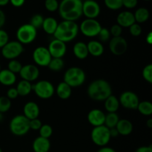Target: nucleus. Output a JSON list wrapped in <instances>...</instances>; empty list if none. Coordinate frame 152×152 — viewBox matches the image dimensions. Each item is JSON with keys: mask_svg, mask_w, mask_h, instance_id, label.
<instances>
[{"mask_svg": "<svg viewBox=\"0 0 152 152\" xmlns=\"http://www.w3.org/2000/svg\"><path fill=\"white\" fill-rule=\"evenodd\" d=\"M100 6L95 0L83 2V15L86 19H96L100 14Z\"/></svg>", "mask_w": 152, "mask_h": 152, "instance_id": "16", "label": "nucleus"}, {"mask_svg": "<svg viewBox=\"0 0 152 152\" xmlns=\"http://www.w3.org/2000/svg\"><path fill=\"white\" fill-rule=\"evenodd\" d=\"M58 10L63 20L76 22L83 16V1L82 0H62Z\"/></svg>", "mask_w": 152, "mask_h": 152, "instance_id": "1", "label": "nucleus"}, {"mask_svg": "<svg viewBox=\"0 0 152 152\" xmlns=\"http://www.w3.org/2000/svg\"><path fill=\"white\" fill-rule=\"evenodd\" d=\"M64 65L65 62L62 58H52L48 65V68L53 72H59L63 69Z\"/></svg>", "mask_w": 152, "mask_h": 152, "instance_id": "31", "label": "nucleus"}, {"mask_svg": "<svg viewBox=\"0 0 152 152\" xmlns=\"http://www.w3.org/2000/svg\"><path fill=\"white\" fill-rule=\"evenodd\" d=\"M102 28L101 24L96 19H86L81 22L79 30L85 37L93 38L97 37Z\"/></svg>", "mask_w": 152, "mask_h": 152, "instance_id": "9", "label": "nucleus"}, {"mask_svg": "<svg viewBox=\"0 0 152 152\" xmlns=\"http://www.w3.org/2000/svg\"><path fill=\"white\" fill-rule=\"evenodd\" d=\"M142 75L144 80L149 84L152 83V64L145 65L142 69Z\"/></svg>", "mask_w": 152, "mask_h": 152, "instance_id": "37", "label": "nucleus"}, {"mask_svg": "<svg viewBox=\"0 0 152 152\" xmlns=\"http://www.w3.org/2000/svg\"><path fill=\"white\" fill-rule=\"evenodd\" d=\"M5 21H6L5 14H4V12L0 9V29H1L2 27L4 25V24H5Z\"/></svg>", "mask_w": 152, "mask_h": 152, "instance_id": "49", "label": "nucleus"}, {"mask_svg": "<svg viewBox=\"0 0 152 152\" xmlns=\"http://www.w3.org/2000/svg\"><path fill=\"white\" fill-rule=\"evenodd\" d=\"M16 76L8 69H1L0 71V84L4 86H11L16 83Z\"/></svg>", "mask_w": 152, "mask_h": 152, "instance_id": "23", "label": "nucleus"}, {"mask_svg": "<svg viewBox=\"0 0 152 152\" xmlns=\"http://www.w3.org/2000/svg\"><path fill=\"white\" fill-rule=\"evenodd\" d=\"M30 120L27 119L23 114H18L14 116L9 123V129L13 135L22 137L29 132Z\"/></svg>", "mask_w": 152, "mask_h": 152, "instance_id": "5", "label": "nucleus"}, {"mask_svg": "<svg viewBox=\"0 0 152 152\" xmlns=\"http://www.w3.org/2000/svg\"><path fill=\"white\" fill-rule=\"evenodd\" d=\"M32 91L40 99H48L53 96L55 88L50 81L42 80L32 85Z\"/></svg>", "mask_w": 152, "mask_h": 152, "instance_id": "7", "label": "nucleus"}, {"mask_svg": "<svg viewBox=\"0 0 152 152\" xmlns=\"http://www.w3.org/2000/svg\"><path fill=\"white\" fill-rule=\"evenodd\" d=\"M52 58H62L67 52L66 43L53 39L47 48Z\"/></svg>", "mask_w": 152, "mask_h": 152, "instance_id": "15", "label": "nucleus"}, {"mask_svg": "<svg viewBox=\"0 0 152 152\" xmlns=\"http://www.w3.org/2000/svg\"><path fill=\"white\" fill-rule=\"evenodd\" d=\"M9 42V35L2 28L0 29V49L2 48Z\"/></svg>", "mask_w": 152, "mask_h": 152, "instance_id": "43", "label": "nucleus"}, {"mask_svg": "<svg viewBox=\"0 0 152 152\" xmlns=\"http://www.w3.org/2000/svg\"><path fill=\"white\" fill-rule=\"evenodd\" d=\"M32 148L34 152H48L50 148V142L49 139L39 136L33 142Z\"/></svg>", "mask_w": 152, "mask_h": 152, "instance_id": "20", "label": "nucleus"}, {"mask_svg": "<svg viewBox=\"0 0 152 152\" xmlns=\"http://www.w3.org/2000/svg\"><path fill=\"white\" fill-rule=\"evenodd\" d=\"M119 102L120 105L126 109L136 110L140 101L137 94L130 91H126L120 94Z\"/></svg>", "mask_w": 152, "mask_h": 152, "instance_id": "12", "label": "nucleus"}, {"mask_svg": "<svg viewBox=\"0 0 152 152\" xmlns=\"http://www.w3.org/2000/svg\"><path fill=\"white\" fill-rule=\"evenodd\" d=\"M8 99H10V100L11 99H16V98L19 96V94H18V92L16 91V88H10L7 91V95H6Z\"/></svg>", "mask_w": 152, "mask_h": 152, "instance_id": "45", "label": "nucleus"}, {"mask_svg": "<svg viewBox=\"0 0 152 152\" xmlns=\"http://www.w3.org/2000/svg\"><path fill=\"white\" fill-rule=\"evenodd\" d=\"M87 94L94 101L102 102L112 94V88L108 81L105 80H96L88 85Z\"/></svg>", "mask_w": 152, "mask_h": 152, "instance_id": "2", "label": "nucleus"}, {"mask_svg": "<svg viewBox=\"0 0 152 152\" xmlns=\"http://www.w3.org/2000/svg\"><path fill=\"white\" fill-rule=\"evenodd\" d=\"M145 42L148 45H151L152 44V32L150 31L148 34L146 35V37H145Z\"/></svg>", "mask_w": 152, "mask_h": 152, "instance_id": "52", "label": "nucleus"}, {"mask_svg": "<svg viewBox=\"0 0 152 152\" xmlns=\"http://www.w3.org/2000/svg\"><path fill=\"white\" fill-rule=\"evenodd\" d=\"M19 96H27L32 91V83L26 80H20L16 87Z\"/></svg>", "mask_w": 152, "mask_h": 152, "instance_id": "28", "label": "nucleus"}, {"mask_svg": "<svg viewBox=\"0 0 152 152\" xmlns=\"http://www.w3.org/2000/svg\"><path fill=\"white\" fill-rule=\"evenodd\" d=\"M88 123L94 127L103 126L105 123V114L102 110L94 108L91 110L87 115Z\"/></svg>", "mask_w": 152, "mask_h": 152, "instance_id": "17", "label": "nucleus"}, {"mask_svg": "<svg viewBox=\"0 0 152 152\" xmlns=\"http://www.w3.org/2000/svg\"><path fill=\"white\" fill-rule=\"evenodd\" d=\"M117 25L122 28H129L131 25L134 24L135 19L134 13L131 11H122L118 14L117 17Z\"/></svg>", "mask_w": 152, "mask_h": 152, "instance_id": "19", "label": "nucleus"}, {"mask_svg": "<svg viewBox=\"0 0 152 152\" xmlns=\"http://www.w3.org/2000/svg\"><path fill=\"white\" fill-rule=\"evenodd\" d=\"M44 19L45 18L41 14H35L31 17L29 24H31L33 27H34L37 30L38 28H42Z\"/></svg>", "mask_w": 152, "mask_h": 152, "instance_id": "38", "label": "nucleus"}, {"mask_svg": "<svg viewBox=\"0 0 152 152\" xmlns=\"http://www.w3.org/2000/svg\"><path fill=\"white\" fill-rule=\"evenodd\" d=\"M1 65H0V71H1Z\"/></svg>", "mask_w": 152, "mask_h": 152, "instance_id": "58", "label": "nucleus"}, {"mask_svg": "<svg viewBox=\"0 0 152 152\" xmlns=\"http://www.w3.org/2000/svg\"><path fill=\"white\" fill-rule=\"evenodd\" d=\"M86 1H94V0H86Z\"/></svg>", "mask_w": 152, "mask_h": 152, "instance_id": "56", "label": "nucleus"}, {"mask_svg": "<svg viewBox=\"0 0 152 152\" xmlns=\"http://www.w3.org/2000/svg\"><path fill=\"white\" fill-rule=\"evenodd\" d=\"M10 2V0H0V7H4Z\"/></svg>", "mask_w": 152, "mask_h": 152, "instance_id": "53", "label": "nucleus"}, {"mask_svg": "<svg viewBox=\"0 0 152 152\" xmlns=\"http://www.w3.org/2000/svg\"><path fill=\"white\" fill-rule=\"evenodd\" d=\"M105 6L112 10H120L123 7V0H104Z\"/></svg>", "mask_w": 152, "mask_h": 152, "instance_id": "36", "label": "nucleus"}, {"mask_svg": "<svg viewBox=\"0 0 152 152\" xmlns=\"http://www.w3.org/2000/svg\"><path fill=\"white\" fill-rule=\"evenodd\" d=\"M104 102H105V109L108 113H117L120 106L119 99L113 94L108 96Z\"/></svg>", "mask_w": 152, "mask_h": 152, "instance_id": "27", "label": "nucleus"}, {"mask_svg": "<svg viewBox=\"0 0 152 152\" xmlns=\"http://www.w3.org/2000/svg\"><path fill=\"white\" fill-rule=\"evenodd\" d=\"M0 152H2V150L1 149V148H0Z\"/></svg>", "mask_w": 152, "mask_h": 152, "instance_id": "57", "label": "nucleus"}, {"mask_svg": "<svg viewBox=\"0 0 152 152\" xmlns=\"http://www.w3.org/2000/svg\"><path fill=\"white\" fill-rule=\"evenodd\" d=\"M23 45L21 44L17 40L9 41L2 48L1 53L3 57L8 60L16 59L24 52Z\"/></svg>", "mask_w": 152, "mask_h": 152, "instance_id": "10", "label": "nucleus"}, {"mask_svg": "<svg viewBox=\"0 0 152 152\" xmlns=\"http://www.w3.org/2000/svg\"><path fill=\"white\" fill-rule=\"evenodd\" d=\"M40 109L38 104L35 102L30 101L26 102L23 107V115L29 120L39 118Z\"/></svg>", "mask_w": 152, "mask_h": 152, "instance_id": "18", "label": "nucleus"}, {"mask_svg": "<svg viewBox=\"0 0 152 152\" xmlns=\"http://www.w3.org/2000/svg\"><path fill=\"white\" fill-rule=\"evenodd\" d=\"M97 152H117L114 148H111V147H101L99 150H98Z\"/></svg>", "mask_w": 152, "mask_h": 152, "instance_id": "50", "label": "nucleus"}, {"mask_svg": "<svg viewBox=\"0 0 152 152\" xmlns=\"http://www.w3.org/2000/svg\"><path fill=\"white\" fill-rule=\"evenodd\" d=\"M16 39L22 45H29L35 41L37 37V30L31 24H24L17 29Z\"/></svg>", "mask_w": 152, "mask_h": 152, "instance_id": "6", "label": "nucleus"}, {"mask_svg": "<svg viewBox=\"0 0 152 152\" xmlns=\"http://www.w3.org/2000/svg\"><path fill=\"white\" fill-rule=\"evenodd\" d=\"M109 132H110V135H111V138H114V137H117L119 136V133L117 132V129L116 128H112V129H109Z\"/></svg>", "mask_w": 152, "mask_h": 152, "instance_id": "51", "label": "nucleus"}, {"mask_svg": "<svg viewBox=\"0 0 152 152\" xmlns=\"http://www.w3.org/2000/svg\"><path fill=\"white\" fill-rule=\"evenodd\" d=\"M145 125H146V126L148 129H152V119L149 118L148 120H147Z\"/></svg>", "mask_w": 152, "mask_h": 152, "instance_id": "54", "label": "nucleus"}, {"mask_svg": "<svg viewBox=\"0 0 152 152\" xmlns=\"http://www.w3.org/2000/svg\"><path fill=\"white\" fill-rule=\"evenodd\" d=\"M109 50L115 56H121L124 54L128 49L127 41L123 37H112L109 40Z\"/></svg>", "mask_w": 152, "mask_h": 152, "instance_id": "13", "label": "nucleus"}, {"mask_svg": "<svg viewBox=\"0 0 152 152\" xmlns=\"http://www.w3.org/2000/svg\"><path fill=\"white\" fill-rule=\"evenodd\" d=\"M137 0H123V6L128 9H133L137 5Z\"/></svg>", "mask_w": 152, "mask_h": 152, "instance_id": "46", "label": "nucleus"}, {"mask_svg": "<svg viewBox=\"0 0 152 152\" xmlns=\"http://www.w3.org/2000/svg\"><path fill=\"white\" fill-rule=\"evenodd\" d=\"M145 1H149V0H145Z\"/></svg>", "mask_w": 152, "mask_h": 152, "instance_id": "59", "label": "nucleus"}, {"mask_svg": "<svg viewBox=\"0 0 152 152\" xmlns=\"http://www.w3.org/2000/svg\"><path fill=\"white\" fill-rule=\"evenodd\" d=\"M137 110L143 116H151L152 114V103L149 101H141L138 104Z\"/></svg>", "mask_w": 152, "mask_h": 152, "instance_id": "32", "label": "nucleus"}, {"mask_svg": "<svg viewBox=\"0 0 152 152\" xmlns=\"http://www.w3.org/2000/svg\"><path fill=\"white\" fill-rule=\"evenodd\" d=\"M25 0H10V2L13 6L16 7H22L25 3Z\"/></svg>", "mask_w": 152, "mask_h": 152, "instance_id": "48", "label": "nucleus"}, {"mask_svg": "<svg viewBox=\"0 0 152 152\" xmlns=\"http://www.w3.org/2000/svg\"><path fill=\"white\" fill-rule=\"evenodd\" d=\"M134 16L136 23L142 24L148 20L150 13L148 9L145 7H140L137 10H136L135 13H134Z\"/></svg>", "mask_w": 152, "mask_h": 152, "instance_id": "29", "label": "nucleus"}, {"mask_svg": "<svg viewBox=\"0 0 152 152\" xmlns=\"http://www.w3.org/2000/svg\"><path fill=\"white\" fill-rule=\"evenodd\" d=\"M135 152H152V146L151 145L140 146L135 151Z\"/></svg>", "mask_w": 152, "mask_h": 152, "instance_id": "47", "label": "nucleus"}, {"mask_svg": "<svg viewBox=\"0 0 152 152\" xmlns=\"http://www.w3.org/2000/svg\"><path fill=\"white\" fill-rule=\"evenodd\" d=\"M88 53L94 57H99L104 53V46L102 42L97 40H91L87 44Z\"/></svg>", "mask_w": 152, "mask_h": 152, "instance_id": "24", "label": "nucleus"}, {"mask_svg": "<svg viewBox=\"0 0 152 152\" xmlns=\"http://www.w3.org/2000/svg\"><path fill=\"white\" fill-rule=\"evenodd\" d=\"M57 25L58 22L56 21V19L53 17L49 16V17L44 19L42 28L45 34H48V35H53L56 28H57Z\"/></svg>", "mask_w": 152, "mask_h": 152, "instance_id": "26", "label": "nucleus"}, {"mask_svg": "<svg viewBox=\"0 0 152 152\" xmlns=\"http://www.w3.org/2000/svg\"><path fill=\"white\" fill-rule=\"evenodd\" d=\"M119 120H120V117L117 113H108L107 114H105L104 126H105L109 129L115 128Z\"/></svg>", "mask_w": 152, "mask_h": 152, "instance_id": "30", "label": "nucleus"}, {"mask_svg": "<svg viewBox=\"0 0 152 152\" xmlns=\"http://www.w3.org/2000/svg\"><path fill=\"white\" fill-rule=\"evenodd\" d=\"M33 59L37 66L48 67L52 57L47 48L44 46H39L33 51Z\"/></svg>", "mask_w": 152, "mask_h": 152, "instance_id": "11", "label": "nucleus"}, {"mask_svg": "<svg viewBox=\"0 0 152 152\" xmlns=\"http://www.w3.org/2000/svg\"><path fill=\"white\" fill-rule=\"evenodd\" d=\"M91 138L94 143L99 147L106 146L111 140L109 129L105 126L94 127L91 133Z\"/></svg>", "mask_w": 152, "mask_h": 152, "instance_id": "8", "label": "nucleus"}, {"mask_svg": "<svg viewBox=\"0 0 152 152\" xmlns=\"http://www.w3.org/2000/svg\"><path fill=\"white\" fill-rule=\"evenodd\" d=\"M59 1L57 0H45V7L49 12H55L59 8Z\"/></svg>", "mask_w": 152, "mask_h": 152, "instance_id": "40", "label": "nucleus"}, {"mask_svg": "<svg viewBox=\"0 0 152 152\" xmlns=\"http://www.w3.org/2000/svg\"><path fill=\"white\" fill-rule=\"evenodd\" d=\"M142 27L140 26V24L136 23V22L129 27V32H130L131 35H132V37H140V36L141 35V34H142Z\"/></svg>", "mask_w": 152, "mask_h": 152, "instance_id": "41", "label": "nucleus"}, {"mask_svg": "<svg viewBox=\"0 0 152 152\" xmlns=\"http://www.w3.org/2000/svg\"><path fill=\"white\" fill-rule=\"evenodd\" d=\"M119 134L122 136H128L133 132L134 126L132 122L126 119H122L119 120L118 123L116 126Z\"/></svg>", "mask_w": 152, "mask_h": 152, "instance_id": "22", "label": "nucleus"}, {"mask_svg": "<svg viewBox=\"0 0 152 152\" xmlns=\"http://www.w3.org/2000/svg\"><path fill=\"white\" fill-rule=\"evenodd\" d=\"M11 100L7 96H0V113L4 114L11 108Z\"/></svg>", "mask_w": 152, "mask_h": 152, "instance_id": "33", "label": "nucleus"}, {"mask_svg": "<svg viewBox=\"0 0 152 152\" xmlns=\"http://www.w3.org/2000/svg\"><path fill=\"white\" fill-rule=\"evenodd\" d=\"M19 74L22 80L32 83L39 78L40 72L38 66L36 65L27 64V65H22V68Z\"/></svg>", "mask_w": 152, "mask_h": 152, "instance_id": "14", "label": "nucleus"}, {"mask_svg": "<svg viewBox=\"0 0 152 152\" xmlns=\"http://www.w3.org/2000/svg\"><path fill=\"white\" fill-rule=\"evenodd\" d=\"M55 92L61 99H68L72 94V88L65 82H60L55 88Z\"/></svg>", "mask_w": 152, "mask_h": 152, "instance_id": "25", "label": "nucleus"}, {"mask_svg": "<svg viewBox=\"0 0 152 152\" xmlns=\"http://www.w3.org/2000/svg\"><path fill=\"white\" fill-rule=\"evenodd\" d=\"M73 53L74 56L80 60L86 59L88 56L87 44L83 42H77L73 46Z\"/></svg>", "mask_w": 152, "mask_h": 152, "instance_id": "21", "label": "nucleus"}, {"mask_svg": "<svg viewBox=\"0 0 152 152\" xmlns=\"http://www.w3.org/2000/svg\"><path fill=\"white\" fill-rule=\"evenodd\" d=\"M97 37L99 38V42L102 43L109 41L110 38H111V34H110L109 29H108L107 28H102Z\"/></svg>", "mask_w": 152, "mask_h": 152, "instance_id": "39", "label": "nucleus"}, {"mask_svg": "<svg viewBox=\"0 0 152 152\" xmlns=\"http://www.w3.org/2000/svg\"><path fill=\"white\" fill-rule=\"evenodd\" d=\"M29 126H30V129L34 131H39V129L41 128V126H42V121L39 118L34 119V120H30L29 122Z\"/></svg>", "mask_w": 152, "mask_h": 152, "instance_id": "44", "label": "nucleus"}, {"mask_svg": "<svg viewBox=\"0 0 152 152\" xmlns=\"http://www.w3.org/2000/svg\"><path fill=\"white\" fill-rule=\"evenodd\" d=\"M79 31V25L76 22L63 20L58 23L57 28L53 36L54 39L68 43L77 38Z\"/></svg>", "mask_w": 152, "mask_h": 152, "instance_id": "3", "label": "nucleus"}, {"mask_svg": "<svg viewBox=\"0 0 152 152\" xmlns=\"http://www.w3.org/2000/svg\"><path fill=\"white\" fill-rule=\"evenodd\" d=\"M86 74L84 70L79 67H71L65 71L63 82L72 88L83 86L86 82Z\"/></svg>", "mask_w": 152, "mask_h": 152, "instance_id": "4", "label": "nucleus"}, {"mask_svg": "<svg viewBox=\"0 0 152 152\" xmlns=\"http://www.w3.org/2000/svg\"><path fill=\"white\" fill-rule=\"evenodd\" d=\"M109 31L111 36H112L113 37H122L121 35L123 34V28L120 27L119 25H117V24L113 25Z\"/></svg>", "mask_w": 152, "mask_h": 152, "instance_id": "42", "label": "nucleus"}, {"mask_svg": "<svg viewBox=\"0 0 152 152\" xmlns=\"http://www.w3.org/2000/svg\"><path fill=\"white\" fill-rule=\"evenodd\" d=\"M22 68V64L17 59H12L9 61L7 64V69L11 71L13 74H16L20 72L21 69Z\"/></svg>", "mask_w": 152, "mask_h": 152, "instance_id": "34", "label": "nucleus"}, {"mask_svg": "<svg viewBox=\"0 0 152 152\" xmlns=\"http://www.w3.org/2000/svg\"><path fill=\"white\" fill-rule=\"evenodd\" d=\"M3 119H4V117H3V114L0 113V123H1V122L2 121Z\"/></svg>", "mask_w": 152, "mask_h": 152, "instance_id": "55", "label": "nucleus"}, {"mask_svg": "<svg viewBox=\"0 0 152 152\" xmlns=\"http://www.w3.org/2000/svg\"><path fill=\"white\" fill-rule=\"evenodd\" d=\"M39 132L40 137L49 139L53 134V128L48 124H44L41 126Z\"/></svg>", "mask_w": 152, "mask_h": 152, "instance_id": "35", "label": "nucleus"}]
</instances>
